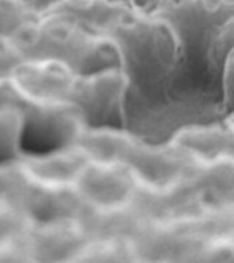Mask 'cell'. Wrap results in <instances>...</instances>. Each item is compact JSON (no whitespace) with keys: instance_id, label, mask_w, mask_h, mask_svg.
<instances>
[{"instance_id":"cell-1","label":"cell","mask_w":234,"mask_h":263,"mask_svg":"<svg viewBox=\"0 0 234 263\" xmlns=\"http://www.w3.org/2000/svg\"><path fill=\"white\" fill-rule=\"evenodd\" d=\"M108 37L118 47L121 67L129 80L126 98L135 96L147 107L177 98L174 81L182 53L167 22L131 10Z\"/></svg>"},{"instance_id":"cell-2","label":"cell","mask_w":234,"mask_h":263,"mask_svg":"<svg viewBox=\"0 0 234 263\" xmlns=\"http://www.w3.org/2000/svg\"><path fill=\"white\" fill-rule=\"evenodd\" d=\"M24 61L52 59L75 76L121 67V53L108 36L88 32L75 21L51 12L26 25L11 39Z\"/></svg>"},{"instance_id":"cell-3","label":"cell","mask_w":234,"mask_h":263,"mask_svg":"<svg viewBox=\"0 0 234 263\" xmlns=\"http://www.w3.org/2000/svg\"><path fill=\"white\" fill-rule=\"evenodd\" d=\"M129 80L122 67L75 76L69 103L84 126L126 127V95Z\"/></svg>"},{"instance_id":"cell-4","label":"cell","mask_w":234,"mask_h":263,"mask_svg":"<svg viewBox=\"0 0 234 263\" xmlns=\"http://www.w3.org/2000/svg\"><path fill=\"white\" fill-rule=\"evenodd\" d=\"M197 162L170 140L164 143H148L137 137L125 164L140 184L167 188L181 181Z\"/></svg>"},{"instance_id":"cell-5","label":"cell","mask_w":234,"mask_h":263,"mask_svg":"<svg viewBox=\"0 0 234 263\" xmlns=\"http://www.w3.org/2000/svg\"><path fill=\"white\" fill-rule=\"evenodd\" d=\"M208 242L180 219H172L148 222L133 241V247L139 262H196Z\"/></svg>"},{"instance_id":"cell-6","label":"cell","mask_w":234,"mask_h":263,"mask_svg":"<svg viewBox=\"0 0 234 263\" xmlns=\"http://www.w3.org/2000/svg\"><path fill=\"white\" fill-rule=\"evenodd\" d=\"M24 118V137L34 143L49 144L53 149L74 143L84 123L80 115L67 103H36L25 99L20 107Z\"/></svg>"},{"instance_id":"cell-7","label":"cell","mask_w":234,"mask_h":263,"mask_svg":"<svg viewBox=\"0 0 234 263\" xmlns=\"http://www.w3.org/2000/svg\"><path fill=\"white\" fill-rule=\"evenodd\" d=\"M135 177L126 164L88 162L74 182L86 205L119 207L129 204L134 193Z\"/></svg>"},{"instance_id":"cell-8","label":"cell","mask_w":234,"mask_h":263,"mask_svg":"<svg viewBox=\"0 0 234 263\" xmlns=\"http://www.w3.org/2000/svg\"><path fill=\"white\" fill-rule=\"evenodd\" d=\"M89 241L78 219L33 222L25 237L32 262H75Z\"/></svg>"},{"instance_id":"cell-9","label":"cell","mask_w":234,"mask_h":263,"mask_svg":"<svg viewBox=\"0 0 234 263\" xmlns=\"http://www.w3.org/2000/svg\"><path fill=\"white\" fill-rule=\"evenodd\" d=\"M10 80L29 102L67 103L75 73L62 62L38 59L21 62Z\"/></svg>"},{"instance_id":"cell-10","label":"cell","mask_w":234,"mask_h":263,"mask_svg":"<svg viewBox=\"0 0 234 263\" xmlns=\"http://www.w3.org/2000/svg\"><path fill=\"white\" fill-rule=\"evenodd\" d=\"M167 140L200 163L233 158V112L213 121L184 125Z\"/></svg>"},{"instance_id":"cell-11","label":"cell","mask_w":234,"mask_h":263,"mask_svg":"<svg viewBox=\"0 0 234 263\" xmlns=\"http://www.w3.org/2000/svg\"><path fill=\"white\" fill-rule=\"evenodd\" d=\"M20 205L33 222L78 219L86 204L74 185L45 184L30 180Z\"/></svg>"},{"instance_id":"cell-12","label":"cell","mask_w":234,"mask_h":263,"mask_svg":"<svg viewBox=\"0 0 234 263\" xmlns=\"http://www.w3.org/2000/svg\"><path fill=\"white\" fill-rule=\"evenodd\" d=\"M20 162L32 180L45 184L74 185L89 160L77 145L70 144L43 154H22Z\"/></svg>"},{"instance_id":"cell-13","label":"cell","mask_w":234,"mask_h":263,"mask_svg":"<svg viewBox=\"0 0 234 263\" xmlns=\"http://www.w3.org/2000/svg\"><path fill=\"white\" fill-rule=\"evenodd\" d=\"M78 221L89 240H118L133 242L148 222L141 218L130 204L119 207L86 205Z\"/></svg>"},{"instance_id":"cell-14","label":"cell","mask_w":234,"mask_h":263,"mask_svg":"<svg viewBox=\"0 0 234 263\" xmlns=\"http://www.w3.org/2000/svg\"><path fill=\"white\" fill-rule=\"evenodd\" d=\"M130 11L127 0H62L51 12L69 16L93 34L108 36Z\"/></svg>"},{"instance_id":"cell-15","label":"cell","mask_w":234,"mask_h":263,"mask_svg":"<svg viewBox=\"0 0 234 263\" xmlns=\"http://www.w3.org/2000/svg\"><path fill=\"white\" fill-rule=\"evenodd\" d=\"M137 136L126 127L84 126L74 140L88 160L125 164Z\"/></svg>"},{"instance_id":"cell-16","label":"cell","mask_w":234,"mask_h":263,"mask_svg":"<svg viewBox=\"0 0 234 263\" xmlns=\"http://www.w3.org/2000/svg\"><path fill=\"white\" fill-rule=\"evenodd\" d=\"M24 118L18 107H0V162L18 159L22 152Z\"/></svg>"},{"instance_id":"cell-17","label":"cell","mask_w":234,"mask_h":263,"mask_svg":"<svg viewBox=\"0 0 234 263\" xmlns=\"http://www.w3.org/2000/svg\"><path fill=\"white\" fill-rule=\"evenodd\" d=\"M75 262H139L133 242L118 240H90Z\"/></svg>"},{"instance_id":"cell-18","label":"cell","mask_w":234,"mask_h":263,"mask_svg":"<svg viewBox=\"0 0 234 263\" xmlns=\"http://www.w3.org/2000/svg\"><path fill=\"white\" fill-rule=\"evenodd\" d=\"M30 177L21 164L20 158L0 162V203L20 205L21 197L28 188Z\"/></svg>"},{"instance_id":"cell-19","label":"cell","mask_w":234,"mask_h":263,"mask_svg":"<svg viewBox=\"0 0 234 263\" xmlns=\"http://www.w3.org/2000/svg\"><path fill=\"white\" fill-rule=\"evenodd\" d=\"M33 221L18 204L0 203V246L26 237Z\"/></svg>"},{"instance_id":"cell-20","label":"cell","mask_w":234,"mask_h":263,"mask_svg":"<svg viewBox=\"0 0 234 263\" xmlns=\"http://www.w3.org/2000/svg\"><path fill=\"white\" fill-rule=\"evenodd\" d=\"M36 20L38 18L26 11L18 0H0V37L12 39Z\"/></svg>"},{"instance_id":"cell-21","label":"cell","mask_w":234,"mask_h":263,"mask_svg":"<svg viewBox=\"0 0 234 263\" xmlns=\"http://www.w3.org/2000/svg\"><path fill=\"white\" fill-rule=\"evenodd\" d=\"M21 62H24V58L11 39L0 37V81L10 80L12 71Z\"/></svg>"},{"instance_id":"cell-22","label":"cell","mask_w":234,"mask_h":263,"mask_svg":"<svg viewBox=\"0 0 234 263\" xmlns=\"http://www.w3.org/2000/svg\"><path fill=\"white\" fill-rule=\"evenodd\" d=\"M234 58L233 51L226 58L225 65L222 69L221 80H219V86H221L222 103L225 107L226 112H233L234 103Z\"/></svg>"},{"instance_id":"cell-23","label":"cell","mask_w":234,"mask_h":263,"mask_svg":"<svg viewBox=\"0 0 234 263\" xmlns=\"http://www.w3.org/2000/svg\"><path fill=\"white\" fill-rule=\"evenodd\" d=\"M25 98L16 89L11 80L0 81V107H18L24 103Z\"/></svg>"},{"instance_id":"cell-24","label":"cell","mask_w":234,"mask_h":263,"mask_svg":"<svg viewBox=\"0 0 234 263\" xmlns=\"http://www.w3.org/2000/svg\"><path fill=\"white\" fill-rule=\"evenodd\" d=\"M26 11L32 15L41 18L47 15L62 3V0H18Z\"/></svg>"},{"instance_id":"cell-25","label":"cell","mask_w":234,"mask_h":263,"mask_svg":"<svg viewBox=\"0 0 234 263\" xmlns=\"http://www.w3.org/2000/svg\"><path fill=\"white\" fill-rule=\"evenodd\" d=\"M133 11L145 16H156L168 0H127Z\"/></svg>"}]
</instances>
